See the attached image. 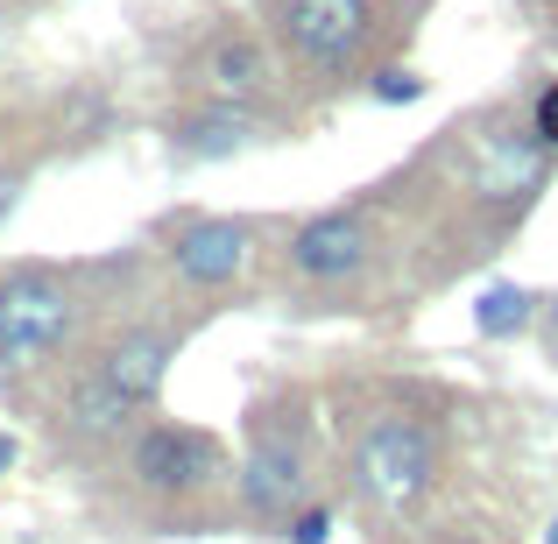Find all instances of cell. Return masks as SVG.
<instances>
[{"mask_svg": "<svg viewBox=\"0 0 558 544\" xmlns=\"http://www.w3.org/2000/svg\"><path fill=\"white\" fill-rule=\"evenodd\" d=\"M107 474L121 481V495L135 509H149V523H163L178 537H205V523L233 517V452L205 424L149 410L107 452Z\"/></svg>", "mask_w": 558, "mask_h": 544, "instance_id": "1", "label": "cell"}, {"mask_svg": "<svg viewBox=\"0 0 558 544\" xmlns=\"http://www.w3.org/2000/svg\"><path fill=\"white\" fill-rule=\"evenodd\" d=\"M121 262H0V382H28L78 361L107 326V276Z\"/></svg>", "mask_w": 558, "mask_h": 544, "instance_id": "2", "label": "cell"}, {"mask_svg": "<svg viewBox=\"0 0 558 544\" xmlns=\"http://www.w3.org/2000/svg\"><path fill=\"white\" fill-rule=\"evenodd\" d=\"M318 488V410L298 382H276L241 418V460H233V517L276 537Z\"/></svg>", "mask_w": 558, "mask_h": 544, "instance_id": "3", "label": "cell"}, {"mask_svg": "<svg viewBox=\"0 0 558 544\" xmlns=\"http://www.w3.org/2000/svg\"><path fill=\"white\" fill-rule=\"evenodd\" d=\"M446 467V424L417 403H375L347 432V481L368 517H410L438 488Z\"/></svg>", "mask_w": 558, "mask_h": 544, "instance_id": "4", "label": "cell"}, {"mask_svg": "<svg viewBox=\"0 0 558 544\" xmlns=\"http://www.w3.org/2000/svg\"><path fill=\"white\" fill-rule=\"evenodd\" d=\"M381 0H269V43L283 78L304 85H340L361 78L381 50Z\"/></svg>", "mask_w": 558, "mask_h": 544, "instance_id": "5", "label": "cell"}, {"mask_svg": "<svg viewBox=\"0 0 558 544\" xmlns=\"http://www.w3.org/2000/svg\"><path fill=\"white\" fill-rule=\"evenodd\" d=\"M262 233L269 227L247 213H170L156 227V262L191 298H227V290H241L255 276Z\"/></svg>", "mask_w": 558, "mask_h": 544, "instance_id": "6", "label": "cell"}, {"mask_svg": "<svg viewBox=\"0 0 558 544\" xmlns=\"http://www.w3.org/2000/svg\"><path fill=\"white\" fill-rule=\"evenodd\" d=\"M375 205L347 198V205H318L298 227L283 233V283L304 290V298H347L361 276L375 269Z\"/></svg>", "mask_w": 558, "mask_h": 544, "instance_id": "7", "label": "cell"}, {"mask_svg": "<svg viewBox=\"0 0 558 544\" xmlns=\"http://www.w3.org/2000/svg\"><path fill=\"white\" fill-rule=\"evenodd\" d=\"M191 340L184 318H163V312H135V318H113V326H99L93 340H85V367H93L99 382H107L113 396H121L128 410H142L149 418L156 403H163V382L170 367H178Z\"/></svg>", "mask_w": 558, "mask_h": 544, "instance_id": "8", "label": "cell"}, {"mask_svg": "<svg viewBox=\"0 0 558 544\" xmlns=\"http://www.w3.org/2000/svg\"><path fill=\"white\" fill-rule=\"evenodd\" d=\"M184 93L205 99H233V107H262L276 113V93H283V64H276V43L262 28L241 22H219L191 43L184 57Z\"/></svg>", "mask_w": 558, "mask_h": 544, "instance_id": "9", "label": "cell"}, {"mask_svg": "<svg viewBox=\"0 0 558 544\" xmlns=\"http://www.w3.org/2000/svg\"><path fill=\"white\" fill-rule=\"evenodd\" d=\"M276 113L262 107H233V99H205V93H184L178 107L163 113V149L170 164L198 170V164H233L241 149H255L269 135Z\"/></svg>", "mask_w": 558, "mask_h": 544, "instance_id": "10", "label": "cell"}, {"mask_svg": "<svg viewBox=\"0 0 558 544\" xmlns=\"http://www.w3.org/2000/svg\"><path fill=\"white\" fill-rule=\"evenodd\" d=\"M537 290H523V283H488L481 290V304H474V326H481V340H517V333H531L537 326Z\"/></svg>", "mask_w": 558, "mask_h": 544, "instance_id": "11", "label": "cell"}, {"mask_svg": "<svg viewBox=\"0 0 558 544\" xmlns=\"http://www.w3.org/2000/svg\"><path fill=\"white\" fill-rule=\"evenodd\" d=\"M71 135V149H85V142H107L113 135V107L99 85H64V99H57V142Z\"/></svg>", "mask_w": 558, "mask_h": 544, "instance_id": "12", "label": "cell"}, {"mask_svg": "<svg viewBox=\"0 0 558 544\" xmlns=\"http://www.w3.org/2000/svg\"><path fill=\"white\" fill-rule=\"evenodd\" d=\"M368 99H375V107H417V99H424V71H410V64H375V71H368Z\"/></svg>", "mask_w": 558, "mask_h": 544, "instance_id": "13", "label": "cell"}, {"mask_svg": "<svg viewBox=\"0 0 558 544\" xmlns=\"http://www.w3.org/2000/svg\"><path fill=\"white\" fill-rule=\"evenodd\" d=\"M523 128H531L537 149H551V156H558V78H551V85H537V99H531V113H523Z\"/></svg>", "mask_w": 558, "mask_h": 544, "instance_id": "14", "label": "cell"}, {"mask_svg": "<svg viewBox=\"0 0 558 544\" xmlns=\"http://www.w3.org/2000/svg\"><path fill=\"white\" fill-rule=\"evenodd\" d=\"M276 537H290V544H326L332 537V503H318V495H312V503H304Z\"/></svg>", "mask_w": 558, "mask_h": 544, "instance_id": "15", "label": "cell"}, {"mask_svg": "<svg viewBox=\"0 0 558 544\" xmlns=\"http://www.w3.org/2000/svg\"><path fill=\"white\" fill-rule=\"evenodd\" d=\"M22 184H28V170H22V164H0V227H8V213L22 205Z\"/></svg>", "mask_w": 558, "mask_h": 544, "instance_id": "16", "label": "cell"}, {"mask_svg": "<svg viewBox=\"0 0 558 544\" xmlns=\"http://www.w3.org/2000/svg\"><path fill=\"white\" fill-rule=\"evenodd\" d=\"M545 347H551V354H558V290H551V298H545Z\"/></svg>", "mask_w": 558, "mask_h": 544, "instance_id": "17", "label": "cell"}, {"mask_svg": "<svg viewBox=\"0 0 558 544\" xmlns=\"http://www.w3.org/2000/svg\"><path fill=\"white\" fill-rule=\"evenodd\" d=\"M14 460H22V446H14V432H0V474H14Z\"/></svg>", "mask_w": 558, "mask_h": 544, "instance_id": "18", "label": "cell"}, {"mask_svg": "<svg viewBox=\"0 0 558 544\" xmlns=\"http://www.w3.org/2000/svg\"><path fill=\"white\" fill-rule=\"evenodd\" d=\"M545 544H558V517H551V531H545Z\"/></svg>", "mask_w": 558, "mask_h": 544, "instance_id": "19", "label": "cell"}, {"mask_svg": "<svg viewBox=\"0 0 558 544\" xmlns=\"http://www.w3.org/2000/svg\"><path fill=\"white\" fill-rule=\"evenodd\" d=\"M452 544H481V537H452Z\"/></svg>", "mask_w": 558, "mask_h": 544, "instance_id": "20", "label": "cell"}, {"mask_svg": "<svg viewBox=\"0 0 558 544\" xmlns=\"http://www.w3.org/2000/svg\"><path fill=\"white\" fill-rule=\"evenodd\" d=\"M551 43H558V28H551Z\"/></svg>", "mask_w": 558, "mask_h": 544, "instance_id": "21", "label": "cell"}]
</instances>
